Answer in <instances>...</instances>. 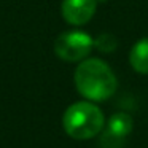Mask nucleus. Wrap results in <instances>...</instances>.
<instances>
[{"label":"nucleus","mask_w":148,"mask_h":148,"mask_svg":"<svg viewBox=\"0 0 148 148\" xmlns=\"http://www.w3.org/2000/svg\"><path fill=\"white\" fill-rule=\"evenodd\" d=\"M132 118L127 113H115L110 116L108 124H107V131L103 138H110V140H123L129 132L132 131Z\"/></svg>","instance_id":"obj_5"},{"label":"nucleus","mask_w":148,"mask_h":148,"mask_svg":"<svg viewBox=\"0 0 148 148\" xmlns=\"http://www.w3.org/2000/svg\"><path fill=\"white\" fill-rule=\"evenodd\" d=\"M105 124L103 113L91 102H77L65 110L62 126L72 138L88 140L102 131Z\"/></svg>","instance_id":"obj_2"},{"label":"nucleus","mask_w":148,"mask_h":148,"mask_svg":"<svg viewBox=\"0 0 148 148\" xmlns=\"http://www.w3.org/2000/svg\"><path fill=\"white\" fill-rule=\"evenodd\" d=\"M94 46V40L89 34L81 30H69L56 38L54 53L65 62H78L89 56Z\"/></svg>","instance_id":"obj_3"},{"label":"nucleus","mask_w":148,"mask_h":148,"mask_svg":"<svg viewBox=\"0 0 148 148\" xmlns=\"http://www.w3.org/2000/svg\"><path fill=\"white\" fill-rule=\"evenodd\" d=\"M97 10V0H62V18L72 26L89 23Z\"/></svg>","instance_id":"obj_4"},{"label":"nucleus","mask_w":148,"mask_h":148,"mask_svg":"<svg viewBox=\"0 0 148 148\" xmlns=\"http://www.w3.org/2000/svg\"><path fill=\"white\" fill-rule=\"evenodd\" d=\"M129 62H131L132 69L135 72H138L142 75L148 73V37L147 38H140L131 48Z\"/></svg>","instance_id":"obj_6"},{"label":"nucleus","mask_w":148,"mask_h":148,"mask_svg":"<svg viewBox=\"0 0 148 148\" xmlns=\"http://www.w3.org/2000/svg\"><path fill=\"white\" fill-rule=\"evenodd\" d=\"M75 86L88 100L102 102L115 94L118 81L107 62L102 59H83L75 70Z\"/></svg>","instance_id":"obj_1"}]
</instances>
